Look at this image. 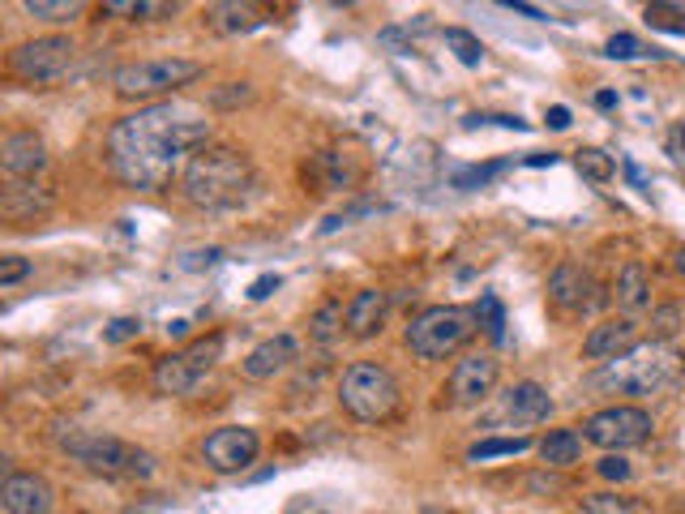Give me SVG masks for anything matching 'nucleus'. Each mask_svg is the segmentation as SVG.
I'll list each match as a JSON object with an SVG mask.
<instances>
[{
	"mask_svg": "<svg viewBox=\"0 0 685 514\" xmlns=\"http://www.w3.org/2000/svg\"><path fill=\"white\" fill-rule=\"evenodd\" d=\"M583 514H638L629 497H617V493H592L583 502Z\"/></svg>",
	"mask_w": 685,
	"mask_h": 514,
	"instance_id": "72a5a7b5",
	"label": "nucleus"
},
{
	"mask_svg": "<svg viewBox=\"0 0 685 514\" xmlns=\"http://www.w3.org/2000/svg\"><path fill=\"white\" fill-rule=\"evenodd\" d=\"M339 403L360 424H382L399 412V382L386 364L356 361L339 377Z\"/></svg>",
	"mask_w": 685,
	"mask_h": 514,
	"instance_id": "423d86ee",
	"label": "nucleus"
},
{
	"mask_svg": "<svg viewBox=\"0 0 685 514\" xmlns=\"http://www.w3.org/2000/svg\"><path fill=\"white\" fill-rule=\"evenodd\" d=\"M613 301L622 304L626 313H638V309L652 304V274H647L643 262H629L626 271L617 274V283H613Z\"/></svg>",
	"mask_w": 685,
	"mask_h": 514,
	"instance_id": "4be33fe9",
	"label": "nucleus"
},
{
	"mask_svg": "<svg viewBox=\"0 0 685 514\" xmlns=\"http://www.w3.org/2000/svg\"><path fill=\"white\" fill-rule=\"evenodd\" d=\"M142 334V318H112L108 326H103V339L108 343H129V339H138Z\"/></svg>",
	"mask_w": 685,
	"mask_h": 514,
	"instance_id": "e433bc0d",
	"label": "nucleus"
},
{
	"mask_svg": "<svg viewBox=\"0 0 685 514\" xmlns=\"http://www.w3.org/2000/svg\"><path fill=\"white\" fill-rule=\"evenodd\" d=\"M574 168H578L583 181H592V184H608L613 181V172H617L613 154L600 151V147H583V151H574Z\"/></svg>",
	"mask_w": 685,
	"mask_h": 514,
	"instance_id": "393cba45",
	"label": "nucleus"
},
{
	"mask_svg": "<svg viewBox=\"0 0 685 514\" xmlns=\"http://www.w3.org/2000/svg\"><path fill=\"white\" fill-rule=\"evenodd\" d=\"M532 437H484L467 451V463H488V458H506V454H527Z\"/></svg>",
	"mask_w": 685,
	"mask_h": 514,
	"instance_id": "bb28decb",
	"label": "nucleus"
},
{
	"mask_svg": "<svg viewBox=\"0 0 685 514\" xmlns=\"http://www.w3.org/2000/svg\"><path fill=\"white\" fill-rule=\"evenodd\" d=\"M685 373V361L677 347L668 343H647V347H634L622 361L604 364L600 373L587 377L592 391L604 394H634V399H647V394L668 391L677 377Z\"/></svg>",
	"mask_w": 685,
	"mask_h": 514,
	"instance_id": "7ed1b4c3",
	"label": "nucleus"
},
{
	"mask_svg": "<svg viewBox=\"0 0 685 514\" xmlns=\"http://www.w3.org/2000/svg\"><path fill=\"white\" fill-rule=\"evenodd\" d=\"M210 147V121L184 99L147 103L108 129V168L124 189H168L189 159Z\"/></svg>",
	"mask_w": 685,
	"mask_h": 514,
	"instance_id": "f257e3e1",
	"label": "nucleus"
},
{
	"mask_svg": "<svg viewBox=\"0 0 685 514\" xmlns=\"http://www.w3.org/2000/svg\"><path fill=\"white\" fill-rule=\"evenodd\" d=\"M548 129H570V108H548Z\"/></svg>",
	"mask_w": 685,
	"mask_h": 514,
	"instance_id": "79ce46f5",
	"label": "nucleus"
},
{
	"mask_svg": "<svg viewBox=\"0 0 685 514\" xmlns=\"http://www.w3.org/2000/svg\"><path fill=\"white\" fill-rule=\"evenodd\" d=\"M668 154H673L677 168H685V121H677L668 129Z\"/></svg>",
	"mask_w": 685,
	"mask_h": 514,
	"instance_id": "58836bf2",
	"label": "nucleus"
},
{
	"mask_svg": "<svg viewBox=\"0 0 685 514\" xmlns=\"http://www.w3.org/2000/svg\"><path fill=\"white\" fill-rule=\"evenodd\" d=\"M673 271H677V274L685 279V244L677 249V253H673Z\"/></svg>",
	"mask_w": 685,
	"mask_h": 514,
	"instance_id": "a18cd8bd",
	"label": "nucleus"
},
{
	"mask_svg": "<svg viewBox=\"0 0 685 514\" xmlns=\"http://www.w3.org/2000/svg\"><path fill=\"white\" fill-rule=\"evenodd\" d=\"M57 446L64 454H73L82 467L99 472V476H117V481H150L154 476V454L112 437V433H99V429H64L57 433Z\"/></svg>",
	"mask_w": 685,
	"mask_h": 514,
	"instance_id": "20e7f679",
	"label": "nucleus"
},
{
	"mask_svg": "<svg viewBox=\"0 0 685 514\" xmlns=\"http://www.w3.org/2000/svg\"><path fill=\"white\" fill-rule=\"evenodd\" d=\"M527 163H532V168H553V163H557V154H532Z\"/></svg>",
	"mask_w": 685,
	"mask_h": 514,
	"instance_id": "c03bdc74",
	"label": "nucleus"
},
{
	"mask_svg": "<svg viewBox=\"0 0 685 514\" xmlns=\"http://www.w3.org/2000/svg\"><path fill=\"white\" fill-rule=\"evenodd\" d=\"M180 4H150V0H108L103 13L129 18V22H150V18H172Z\"/></svg>",
	"mask_w": 685,
	"mask_h": 514,
	"instance_id": "a878e982",
	"label": "nucleus"
},
{
	"mask_svg": "<svg viewBox=\"0 0 685 514\" xmlns=\"http://www.w3.org/2000/svg\"><path fill=\"white\" fill-rule=\"evenodd\" d=\"M634 347H638V322H634V318H608V322L592 326L587 339H583V356H587V361H604V364L622 361Z\"/></svg>",
	"mask_w": 685,
	"mask_h": 514,
	"instance_id": "2eb2a0df",
	"label": "nucleus"
},
{
	"mask_svg": "<svg viewBox=\"0 0 685 514\" xmlns=\"http://www.w3.org/2000/svg\"><path fill=\"white\" fill-rule=\"evenodd\" d=\"M472 334H476V309H463V304H429V309H420L416 318L407 322L403 343H407V352L416 361H446Z\"/></svg>",
	"mask_w": 685,
	"mask_h": 514,
	"instance_id": "39448f33",
	"label": "nucleus"
},
{
	"mask_svg": "<svg viewBox=\"0 0 685 514\" xmlns=\"http://www.w3.org/2000/svg\"><path fill=\"white\" fill-rule=\"evenodd\" d=\"M258 189L253 159L236 147H202L180 172V193L198 211H236Z\"/></svg>",
	"mask_w": 685,
	"mask_h": 514,
	"instance_id": "f03ea898",
	"label": "nucleus"
},
{
	"mask_svg": "<svg viewBox=\"0 0 685 514\" xmlns=\"http://www.w3.org/2000/svg\"><path fill=\"white\" fill-rule=\"evenodd\" d=\"M604 57H613V61H638V57H659L656 48H647L638 34H613L608 43H604Z\"/></svg>",
	"mask_w": 685,
	"mask_h": 514,
	"instance_id": "c756f323",
	"label": "nucleus"
},
{
	"mask_svg": "<svg viewBox=\"0 0 685 514\" xmlns=\"http://www.w3.org/2000/svg\"><path fill=\"white\" fill-rule=\"evenodd\" d=\"M223 356V334H206V339H193L189 347H180V352H168L163 361L154 364V373H150V382H154V391L159 394H193L202 386V377H206L210 369L219 364Z\"/></svg>",
	"mask_w": 685,
	"mask_h": 514,
	"instance_id": "6e6552de",
	"label": "nucleus"
},
{
	"mask_svg": "<svg viewBox=\"0 0 685 514\" xmlns=\"http://www.w3.org/2000/svg\"><path fill=\"white\" fill-rule=\"evenodd\" d=\"M596 108H600V112H608V108H617V94H613V91H600V94H596Z\"/></svg>",
	"mask_w": 685,
	"mask_h": 514,
	"instance_id": "37998d69",
	"label": "nucleus"
},
{
	"mask_svg": "<svg viewBox=\"0 0 685 514\" xmlns=\"http://www.w3.org/2000/svg\"><path fill=\"white\" fill-rule=\"evenodd\" d=\"M198 78H202V64L180 61V57H168V61H129L112 69V91L120 99H159L163 103V94H177L180 87H189Z\"/></svg>",
	"mask_w": 685,
	"mask_h": 514,
	"instance_id": "0eeeda50",
	"label": "nucleus"
},
{
	"mask_svg": "<svg viewBox=\"0 0 685 514\" xmlns=\"http://www.w3.org/2000/svg\"><path fill=\"white\" fill-rule=\"evenodd\" d=\"M258 454H262V437L249 424H223L202 442V463L219 476H236L249 463H258Z\"/></svg>",
	"mask_w": 685,
	"mask_h": 514,
	"instance_id": "9b49d317",
	"label": "nucleus"
},
{
	"mask_svg": "<svg viewBox=\"0 0 685 514\" xmlns=\"http://www.w3.org/2000/svg\"><path fill=\"white\" fill-rule=\"evenodd\" d=\"M652 433H656L652 412H643L634 403H613L596 416H587V424H583V442H592V446L608 454L634 451V446L652 442Z\"/></svg>",
	"mask_w": 685,
	"mask_h": 514,
	"instance_id": "1a4fd4ad",
	"label": "nucleus"
},
{
	"mask_svg": "<svg viewBox=\"0 0 685 514\" xmlns=\"http://www.w3.org/2000/svg\"><path fill=\"white\" fill-rule=\"evenodd\" d=\"M360 159L352 151H322L313 159V177L326 193H339V189H352L360 181Z\"/></svg>",
	"mask_w": 685,
	"mask_h": 514,
	"instance_id": "412c9836",
	"label": "nucleus"
},
{
	"mask_svg": "<svg viewBox=\"0 0 685 514\" xmlns=\"http://www.w3.org/2000/svg\"><path fill=\"white\" fill-rule=\"evenodd\" d=\"M343 331H347V304L339 296H330V301L313 309V318H309V339L313 343H334Z\"/></svg>",
	"mask_w": 685,
	"mask_h": 514,
	"instance_id": "5701e85b",
	"label": "nucleus"
},
{
	"mask_svg": "<svg viewBox=\"0 0 685 514\" xmlns=\"http://www.w3.org/2000/svg\"><path fill=\"white\" fill-rule=\"evenodd\" d=\"M540 458H544L548 467H574V463L583 458V433H574V429H553V433L540 442Z\"/></svg>",
	"mask_w": 685,
	"mask_h": 514,
	"instance_id": "b1692460",
	"label": "nucleus"
},
{
	"mask_svg": "<svg viewBox=\"0 0 685 514\" xmlns=\"http://www.w3.org/2000/svg\"><path fill=\"white\" fill-rule=\"evenodd\" d=\"M497 377H502V361L493 352L463 356L446 382V403L450 407H480L488 394L497 391Z\"/></svg>",
	"mask_w": 685,
	"mask_h": 514,
	"instance_id": "f8f14e48",
	"label": "nucleus"
},
{
	"mask_svg": "<svg viewBox=\"0 0 685 514\" xmlns=\"http://www.w3.org/2000/svg\"><path fill=\"white\" fill-rule=\"evenodd\" d=\"M266 22V9L262 4H240V0H219L206 9V27L214 34H249Z\"/></svg>",
	"mask_w": 685,
	"mask_h": 514,
	"instance_id": "aec40b11",
	"label": "nucleus"
},
{
	"mask_svg": "<svg viewBox=\"0 0 685 514\" xmlns=\"http://www.w3.org/2000/svg\"><path fill=\"white\" fill-rule=\"evenodd\" d=\"M322 514H326V511H322Z\"/></svg>",
	"mask_w": 685,
	"mask_h": 514,
	"instance_id": "de8ad7c7",
	"label": "nucleus"
},
{
	"mask_svg": "<svg viewBox=\"0 0 685 514\" xmlns=\"http://www.w3.org/2000/svg\"><path fill=\"white\" fill-rule=\"evenodd\" d=\"M78 57L73 39L69 34H39V39H27L9 52V73L18 82H30V87H43V82H57L69 73V64Z\"/></svg>",
	"mask_w": 685,
	"mask_h": 514,
	"instance_id": "9d476101",
	"label": "nucleus"
},
{
	"mask_svg": "<svg viewBox=\"0 0 685 514\" xmlns=\"http://www.w3.org/2000/svg\"><path fill=\"white\" fill-rule=\"evenodd\" d=\"M600 476H604V481H629V476H634V467H629L626 458H622V454H604V458H600V467H596Z\"/></svg>",
	"mask_w": 685,
	"mask_h": 514,
	"instance_id": "4c0bfd02",
	"label": "nucleus"
},
{
	"mask_svg": "<svg viewBox=\"0 0 685 514\" xmlns=\"http://www.w3.org/2000/svg\"><path fill=\"white\" fill-rule=\"evenodd\" d=\"M30 271H34V266H30V258H18V253L0 258V288H13V283H22Z\"/></svg>",
	"mask_w": 685,
	"mask_h": 514,
	"instance_id": "c9c22d12",
	"label": "nucleus"
},
{
	"mask_svg": "<svg viewBox=\"0 0 685 514\" xmlns=\"http://www.w3.org/2000/svg\"><path fill=\"white\" fill-rule=\"evenodd\" d=\"M647 22L659 27V31L685 34V9H673V4H647Z\"/></svg>",
	"mask_w": 685,
	"mask_h": 514,
	"instance_id": "f704fd0d",
	"label": "nucleus"
},
{
	"mask_svg": "<svg viewBox=\"0 0 685 514\" xmlns=\"http://www.w3.org/2000/svg\"><path fill=\"white\" fill-rule=\"evenodd\" d=\"M506 168H510L506 159H502V163H484V168H459V172H454V189H484V184L497 181Z\"/></svg>",
	"mask_w": 685,
	"mask_h": 514,
	"instance_id": "7c9ffc66",
	"label": "nucleus"
},
{
	"mask_svg": "<svg viewBox=\"0 0 685 514\" xmlns=\"http://www.w3.org/2000/svg\"><path fill=\"white\" fill-rule=\"evenodd\" d=\"M30 18H43V22H78L87 13L82 0H27L22 4Z\"/></svg>",
	"mask_w": 685,
	"mask_h": 514,
	"instance_id": "cd10ccee",
	"label": "nucleus"
},
{
	"mask_svg": "<svg viewBox=\"0 0 685 514\" xmlns=\"http://www.w3.org/2000/svg\"><path fill=\"white\" fill-rule=\"evenodd\" d=\"M476 318H480V326L493 334V343H502V326H506V313H502V301L497 296H480L476 304Z\"/></svg>",
	"mask_w": 685,
	"mask_h": 514,
	"instance_id": "473e14b6",
	"label": "nucleus"
},
{
	"mask_svg": "<svg viewBox=\"0 0 685 514\" xmlns=\"http://www.w3.org/2000/svg\"><path fill=\"white\" fill-rule=\"evenodd\" d=\"M279 283H283L279 274H262V279H258L253 288H249V301H266L270 292H279Z\"/></svg>",
	"mask_w": 685,
	"mask_h": 514,
	"instance_id": "ea45409f",
	"label": "nucleus"
},
{
	"mask_svg": "<svg viewBox=\"0 0 685 514\" xmlns=\"http://www.w3.org/2000/svg\"><path fill=\"white\" fill-rule=\"evenodd\" d=\"M446 48L459 57V61L467 64V69H476L480 61H484V43H480L472 31H463V27H450L446 31Z\"/></svg>",
	"mask_w": 685,
	"mask_h": 514,
	"instance_id": "c85d7f7f",
	"label": "nucleus"
},
{
	"mask_svg": "<svg viewBox=\"0 0 685 514\" xmlns=\"http://www.w3.org/2000/svg\"><path fill=\"white\" fill-rule=\"evenodd\" d=\"M506 9H514V13H523V18H532V22H544V13H540L536 4H523V0H506Z\"/></svg>",
	"mask_w": 685,
	"mask_h": 514,
	"instance_id": "a19ab883",
	"label": "nucleus"
},
{
	"mask_svg": "<svg viewBox=\"0 0 685 514\" xmlns=\"http://www.w3.org/2000/svg\"><path fill=\"white\" fill-rule=\"evenodd\" d=\"M386 318H390V292H382V288H360L356 296L347 301V334L352 339L382 334Z\"/></svg>",
	"mask_w": 685,
	"mask_h": 514,
	"instance_id": "a211bd4d",
	"label": "nucleus"
},
{
	"mask_svg": "<svg viewBox=\"0 0 685 514\" xmlns=\"http://www.w3.org/2000/svg\"><path fill=\"white\" fill-rule=\"evenodd\" d=\"M502 416L514 424H540L553 416V399L540 382H514L502 394Z\"/></svg>",
	"mask_w": 685,
	"mask_h": 514,
	"instance_id": "6ab92c4d",
	"label": "nucleus"
},
{
	"mask_svg": "<svg viewBox=\"0 0 685 514\" xmlns=\"http://www.w3.org/2000/svg\"><path fill=\"white\" fill-rule=\"evenodd\" d=\"M592 292H596L592 274L583 271V266H574V262H562L557 271L548 274V304L562 309V313H583V309H592V304H596Z\"/></svg>",
	"mask_w": 685,
	"mask_h": 514,
	"instance_id": "f3484780",
	"label": "nucleus"
},
{
	"mask_svg": "<svg viewBox=\"0 0 685 514\" xmlns=\"http://www.w3.org/2000/svg\"><path fill=\"white\" fill-rule=\"evenodd\" d=\"M682 326H685L682 309H677V304H664V309L652 313V343H668V339L682 331Z\"/></svg>",
	"mask_w": 685,
	"mask_h": 514,
	"instance_id": "2f4dec72",
	"label": "nucleus"
},
{
	"mask_svg": "<svg viewBox=\"0 0 685 514\" xmlns=\"http://www.w3.org/2000/svg\"><path fill=\"white\" fill-rule=\"evenodd\" d=\"M420 514H446V511H433V506H429V511H420Z\"/></svg>",
	"mask_w": 685,
	"mask_h": 514,
	"instance_id": "49530a36",
	"label": "nucleus"
},
{
	"mask_svg": "<svg viewBox=\"0 0 685 514\" xmlns=\"http://www.w3.org/2000/svg\"><path fill=\"white\" fill-rule=\"evenodd\" d=\"M296 361H300L296 334H270V339H262V343L244 356L240 373H244L249 382H270V377H279L283 369H292Z\"/></svg>",
	"mask_w": 685,
	"mask_h": 514,
	"instance_id": "dca6fc26",
	"label": "nucleus"
},
{
	"mask_svg": "<svg viewBox=\"0 0 685 514\" xmlns=\"http://www.w3.org/2000/svg\"><path fill=\"white\" fill-rule=\"evenodd\" d=\"M0 506H4V514H52L57 488L39 472H9L0 484Z\"/></svg>",
	"mask_w": 685,
	"mask_h": 514,
	"instance_id": "ddd939ff",
	"label": "nucleus"
},
{
	"mask_svg": "<svg viewBox=\"0 0 685 514\" xmlns=\"http://www.w3.org/2000/svg\"><path fill=\"white\" fill-rule=\"evenodd\" d=\"M0 168L9 181H34L48 168V147L34 129H18L0 142Z\"/></svg>",
	"mask_w": 685,
	"mask_h": 514,
	"instance_id": "4468645a",
	"label": "nucleus"
}]
</instances>
